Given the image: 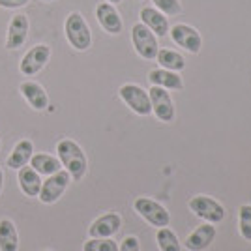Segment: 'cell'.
<instances>
[{
	"label": "cell",
	"mask_w": 251,
	"mask_h": 251,
	"mask_svg": "<svg viewBox=\"0 0 251 251\" xmlns=\"http://www.w3.org/2000/svg\"><path fill=\"white\" fill-rule=\"evenodd\" d=\"M2 186H4V173H2V169H0V191H2Z\"/></svg>",
	"instance_id": "cell-29"
},
{
	"label": "cell",
	"mask_w": 251,
	"mask_h": 251,
	"mask_svg": "<svg viewBox=\"0 0 251 251\" xmlns=\"http://www.w3.org/2000/svg\"><path fill=\"white\" fill-rule=\"evenodd\" d=\"M19 250V234L15 223L8 218L0 220V251H17Z\"/></svg>",
	"instance_id": "cell-21"
},
{
	"label": "cell",
	"mask_w": 251,
	"mask_h": 251,
	"mask_svg": "<svg viewBox=\"0 0 251 251\" xmlns=\"http://www.w3.org/2000/svg\"><path fill=\"white\" fill-rule=\"evenodd\" d=\"M150 96V103H152V113L161 120V122H173L175 120V103L171 100V94L167 88L161 86H152L148 90Z\"/></svg>",
	"instance_id": "cell-9"
},
{
	"label": "cell",
	"mask_w": 251,
	"mask_h": 251,
	"mask_svg": "<svg viewBox=\"0 0 251 251\" xmlns=\"http://www.w3.org/2000/svg\"><path fill=\"white\" fill-rule=\"evenodd\" d=\"M51 58V47L49 45H36L32 47L30 51L23 56L21 64H19V70L23 75H36L38 72H42L45 68V64L49 62Z\"/></svg>",
	"instance_id": "cell-10"
},
{
	"label": "cell",
	"mask_w": 251,
	"mask_h": 251,
	"mask_svg": "<svg viewBox=\"0 0 251 251\" xmlns=\"http://www.w3.org/2000/svg\"><path fill=\"white\" fill-rule=\"evenodd\" d=\"M32 154H34V145H32V141H28V139H23V141H19L15 147H13V150H11V154L8 156V159H6V165L10 169H19L25 167L28 161H30Z\"/></svg>",
	"instance_id": "cell-18"
},
{
	"label": "cell",
	"mask_w": 251,
	"mask_h": 251,
	"mask_svg": "<svg viewBox=\"0 0 251 251\" xmlns=\"http://www.w3.org/2000/svg\"><path fill=\"white\" fill-rule=\"evenodd\" d=\"M30 167L34 169L38 175L49 176V175H54L56 171H60V169H62V163H60L58 157L51 156V154H32Z\"/></svg>",
	"instance_id": "cell-20"
},
{
	"label": "cell",
	"mask_w": 251,
	"mask_h": 251,
	"mask_svg": "<svg viewBox=\"0 0 251 251\" xmlns=\"http://www.w3.org/2000/svg\"><path fill=\"white\" fill-rule=\"evenodd\" d=\"M133 208L141 218H145L154 227H167L171 223V216H169L167 208L154 199L137 197L135 202H133Z\"/></svg>",
	"instance_id": "cell-6"
},
{
	"label": "cell",
	"mask_w": 251,
	"mask_h": 251,
	"mask_svg": "<svg viewBox=\"0 0 251 251\" xmlns=\"http://www.w3.org/2000/svg\"><path fill=\"white\" fill-rule=\"evenodd\" d=\"M26 36H28V17L23 13L11 17L8 34H6V49L13 51L23 47V43L26 42Z\"/></svg>",
	"instance_id": "cell-12"
},
{
	"label": "cell",
	"mask_w": 251,
	"mask_h": 251,
	"mask_svg": "<svg viewBox=\"0 0 251 251\" xmlns=\"http://www.w3.org/2000/svg\"><path fill=\"white\" fill-rule=\"evenodd\" d=\"M148 81L152 86H161V88H171V90H182L184 81L176 72H169V70H152L148 74Z\"/></svg>",
	"instance_id": "cell-17"
},
{
	"label": "cell",
	"mask_w": 251,
	"mask_h": 251,
	"mask_svg": "<svg viewBox=\"0 0 251 251\" xmlns=\"http://www.w3.org/2000/svg\"><path fill=\"white\" fill-rule=\"evenodd\" d=\"M21 94L23 98L30 103L32 109H36V111H43V109H47V105H49V98H47V92L43 90L42 84L34 83V81H25L21 84Z\"/></svg>",
	"instance_id": "cell-16"
},
{
	"label": "cell",
	"mask_w": 251,
	"mask_h": 251,
	"mask_svg": "<svg viewBox=\"0 0 251 251\" xmlns=\"http://www.w3.org/2000/svg\"><path fill=\"white\" fill-rule=\"evenodd\" d=\"M238 225L240 234L246 240L251 242V204H242L238 210Z\"/></svg>",
	"instance_id": "cell-24"
},
{
	"label": "cell",
	"mask_w": 251,
	"mask_h": 251,
	"mask_svg": "<svg viewBox=\"0 0 251 251\" xmlns=\"http://www.w3.org/2000/svg\"><path fill=\"white\" fill-rule=\"evenodd\" d=\"M189 210L201 218V220L208 221V223H220L223 218H225V208L223 204L218 202L216 199H212L208 195H195L191 197L188 202Z\"/></svg>",
	"instance_id": "cell-4"
},
{
	"label": "cell",
	"mask_w": 251,
	"mask_h": 251,
	"mask_svg": "<svg viewBox=\"0 0 251 251\" xmlns=\"http://www.w3.org/2000/svg\"><path fill=\"white\" fill-rule=\"evenodd\" d=\"M131 42L135 47L137 54L145 60H154L159 51V45H157V36L150 30L148 26H145L143 23H137L131 28Z\"/></svg>",
	"instance_id": "cell-3"
},
{
	"label": "cell",
	"mask_w": 251,
	"mask_h": 251,
	"mask_svg": "<svg viewBox=\"0 0 251 251\" xmlns=\"http://www.w3.org/2000/svg\"><path fill=\"white\" fill-rule=\"evenodd\" d=\"M70 182H72L70 173L66 169H60L54 175H49L45 178V182H42V189H40L38 197H40L43 204H52V202H56L62 197L66 188L70 186Z\"/></svg>",
	"instance_id": "cell-7"
},
{
	"label": "cell",
	"mask_w": 251,
	"mask_h": 251,
	"mask_svg": "<svg viewBox=\"0 0 251 251\" xmlns=\"http://www.w3.org/2000/svg\"><path fill=\"white\" fill-rule=\"evenodd\" d=\"M154 2V8L157 11H161L165 17H173L182 13V4L180 0H152Z\"/></svg>",
	"instance_id": "cell-26"
},
{
	"label": "cell",
	"mask_w": 251,
	"mask_h": 251,
	"mask_svg": "<svg viewBox=\"0 0 251 251\" xmlns=\"http://www.w3.org/2000/svg\"><path fill=\"white\" fill-rule=\"evenodd\" d=\"M83 251H118V246L111 238H90L84 242Z\"/></svg>",
	"instance_id": "cell-25"
},
{
	"label": "cell",
	"mask_w": 251,
	"mask_h": 251,
	"mask_svg": "<svg viewBox=\"0 0 251 251\" xmlns=\"http://www.w3.org/2000/svg\"><path fill=\"white\" fill-rule=\"evenodd\" d=\"M30 0H0V6L6 10H15V8H23L26 6Z\"/></svg>",
	"instance_id": "cell-28"
},
{
	"label": "cell",
	"mask_w": 251,
	"mask_h": 251,
	"mask_svg": "<svg viewBox=\"0 0 251 251\" xmlns=\"http://www.w3.org/2000/svg\"><path fill=\"white\" fill-rule=\"evenodd\" d=\"M156 240L161 251H182L178 236L169 227H159V230L156 232Z\"/></svg>",
	"instance_id": "cell-23"
},
{
	"label": "cell",
	"mask_w": 251,
	"mask_h": 251,
	"mask_svg": "<svg viewBox=\"0 0 251 251\" xmlns=\"http://www.w3.org/2000/svg\"><path fill=\"white\" fill-rule=\"evenodd\" d=\"M42 251H49V250H42Z\"/></svg>",
	"instance_id": "cell-32"
},
{
	"label": "cell",
	"mask_w": 251,
	"mask_h": 251,
	"mask_svg": "<svg viewBox=\"0 0 251 251\" xmlns=\"http://www.w3.org/2000/svg\"><path fill=\"white\" fill-rule=\"evenodd\" d=\"M64 30H66V38L70 45L74 47L75 51H86L90 45H92V32L90 26L86 25L84 17L79 11H74L66 17V25H64Z\"/></svg>",
	"instance_id": "cell-2"
},
{
	"label": "cell",
	"mask_w": 251,
	"mask_h": 251,
	"mask_svg": "<svg viewBox=\"0 0 251 251\" xmlns=\"http://www.w3.org/2000/svg\"><path fill=\"white\" fill-rule=\"evenodd\" d=\"M216 238V225L206 223L193 230L186 238V250L189 251H204Z\"/></svg>",
	"instance_id": "cell-14"
},
{
	"label": "cell",
	"mask_w": 251,
	"mask_h": 251,
	"mask_svg": "<svg viewBox=\"0 0 251 251\" xmlns=\"http://www.w3.org/2000/svg\"><path fill=\"white\" fill-rule=\"evenodd\" d=\"M43 2H52V0H43Z\"/></svg>",
	"instance_id": "cell-31"
},
{
	"label": "cell",
	"mask_w": 251,
	"mask_h": 251,
	"mask_svg": "<svg viewBox=\"0 0 251 251\" xmlns=\"http://www.w3.org/2000/svg\"><path fill=\"white\" fill-rule=\"evenodd\" d=\"M122 227V220L115 212H109L105 216H100L98 220L88 227L90 238H111Z\"/></svg>",
	"instance_id": "cell-11"
},
{
	"label": "cell",
	"mask_w": 251,
	"mask_h": 251,
	"mask_svg": "<svg viewBox=\"0 0 251 251\" xmlns=\"http://www.w3.org/2000/svg\"><path fill=\"white\" fill-rule=\"evenodd\" d=\"M118 94L122 98V101H124L133 113L141 116H148L152 113V103H150V96L145 88H141L139 84H133V83H127V84H122L120 86V90H118Z\"/></svg>",
	"instance_id": "cell-5"
},
{
	"label": "cell",
	"mask_w": 251,
	"mask_h": 251,
	"mask_svg": "<svg viewBox=\"0 0 251 251\" xmlns=\"http://www.w3.org/2000/svg\"><path fill=\"white\" fill-rule=\"evenodd\" d=\"M157 62L163 70H169V72H182L186 68V60L182 54H178L176 51H171V49H159L157 51Z\"/></svg>",
	"instance_id": "cell-22"
},
{
	"label": "cell",
	"mask_w": 251,
	"mask_h": 251,
	"mask_svg": "<svg viewBox=\"0 0 251 251\" xmlns=\"http://www.w3.org/2000/svg\"><path fill=\"white\" fill-rule=\"evenodd\" d=\"M118 251H139V240L137 236H126Z\"/></svg>",
	"instance_id": "cell-27"
},
{
	"label": "cell",
	"mask_w": 251,
	"mask_h": 251,
	"mask_svg": "<svg viewBox=\"0 0 251 251\" xmlns=\"http://www.w3.org/2000/svg\"><path fill=\"white\" fill-rule=\"evenodd\" d=\"M171 38L173 42L176 43L178 47L186 49L191 54H197L201 52V47H202V38L201 34L193 26H189L186 23H178V25H173L171 28Z\"/></svg>",
	"instance_id": "cell-8"
},
{
	"label": "cell",
	"mask_w": 251,
	"mask_h": 251,
	"mask_svg": "<svg viewBox=\"0 0 251 251\" xmlns=\"http://www.w3.org/2000/svg\"><path fill=\"white\" fill-rule=\"evenodd\" d=\"M56 152H58V159H60L62 167L70 173V176L74 178V180H81L86 175L88 161H86L83 148L79 147L75 141H72V139L58 141Z\"/></svg>",
	"instance_id": "cell-1"
},
{
	"label": "cell",
	"mask_w": 251,
	"mask_h": 251,
	"mask_svg": "<svg viewBox=\"0 0 251 251\" xmlns=\"http://www.w3.org/2000/svg\"><path fill=\"white\" fill-rule=\"evenodd\" d=\"M19 188L26 197H38L40 189H42V178L32 167H21L19 169Z\"/></svg>",
	"instance_id": "cell-19"
},
{
	"label": "cell",
	"mask_w": 251,
	"mask_h": 251,
	"mask_svg": "<svg viewBox=\"0 0 251 251\" xmlns=\"http://www.w3.org/2000/svg\"><path fill=\"white\" fill-rule=\"evenodd\" d=\"M96 19L101 25V28L109 34H120L122 32V19L120 13L116 11V8L109 2H101L96 8Z\"/></svg>",
	"instance_id": "cell-13"
},
{
	"label": "cell",
	"mask_w": 251,
	"mask_h": 251,
	"mask_svg": "<svg viewBox=\"0 0 251 251\" xmlns=\"http://www.w3.org/2000/svg\"><path fill=\"white\" fill-rule=\"evenodd\" d=\"M141 23H143L145 26H148L150 30L156 34L157 38H163V36L169 34L167 17H165L161 11H157L156 8H152V6H147V8L141 10Z\"/></svg>",
	"instance_id": "cell-15"
},
{
	"label": "cell",
	"mask_w": 251,
	"mask_h": 251,
	"mask_svg": "<svg viewBox=\"0 0 251 251\" xmlns=\"http://www.w3.org/2000/svg\"><path fill=\"white\" fill-rule=\"evenodd\" d=\"M0 147H2V145H0Z\"/></svg>",
	"instance_id": "cell-33"
},
{
	"label": "cell",
	"mask_w": 251,
	"mask_h": 251,
	"mask_svg": "<svg viewBox=\"0 0 251 251\" xmlns=\"http://www.w3.org/2000/svg\"><path fill=\"white\" fill-rule=\"evenodd\" d=\"M109 4H118V2H122V0H107Z\"/></svg>",
	"instance_id": "cell-30"
}]
</instances>
